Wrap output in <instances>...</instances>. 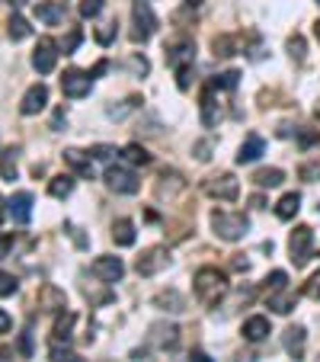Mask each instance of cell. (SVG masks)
Returning <instances> with one entry per match:
<instances>
[{
  "instance_id": "1",
  "label": "cell",
  "mask_w": 320,
  "mask_h": 362,
  "mask_svg": "<svg viewBox=\"0 0 320 362\" xmlns=\"http://www.w3.org/2000/svg\"><path fill=\"white\" fill-rule=\"evenodd\" d=\"M195 298L205 304V308H215V304L228 295V276L218 270V266H202L193 279Z\"/></svg>"
},
{
  "instance_id": "2",
  "label": "cell",
  "mask_w": 320,
  "mask_h": 362,
  "mask_svg": "<svg viewBox=\"0 0 320 362\" xmlns=\"http://www.w3.org/2000/svg\"><path fill=\"white\" fill-rule=\"evenodd\" d=\"M211 227L221 241H240V237L250 231V218L244 212H211Z\"/></svg>"
},
{
  "instance_id": "3",
  "label": "cell",
  "mask_w": 320,
  "mask_h": 362,
  "mask_svg": "<svg viewBox=\"0 0 320 362\" xmlns=\"http://www.w3.org/2000/svg\"><path fill=\"white\" fill-rule=\"evenodd\" d=\"M167 61H170V68L177 71V87H179V90H189V74H193V61H195V45L189 42V39H183V42H177V45H170Z\"/></svg>"
},
{
  "instance_id": "4",
  "label": "cell",
  "mask_w": 320,
  "mask_h": 362,
  "mask_svg": "<svg viewBox=\"0 0 320 362\" xmlns=\"http://www.w3.org/2000/svg\"><path fill=\"white\" fill-rule=\"evenodd\" d=\"M132 23H135V29H132V39H135V42H148V39L157 33V17H154L151 0H135V3H132Z\"/></svg>"
},
{
  "instance_id": "5",
  "label": "cell",
  "mask_w": 320,
  "mask_h": 362,
  "mask_svg": "<svg viewBox=\"0 0 320 362\" xmlns=\"http://www.w3.org/2000/svg\"><path fill=\"white\" fill-rule=\"evenodd\" d=\"M311 250H314V231L308 225H298L288 237V253H292V263L295 266H304L311 260Z\"/></svg>"
},
{
  "instance_id": "6",
  "label": "cell",
  "mask_w": 320,
  "mask_h": 362,
  "mask_svg": "<svg viewBox=\"0 0 320 362\" xmlns=\"http://www.w3.org/2000/svg\"><path fill=\"white\" fill-rule=\"evenodd\" d=\"M106 186L118 196H135L138 189H141V180H138L128 167H109L106 170Z\"/></svg>"
},
{
  "instance_id": "7",
  "label": "cell",
  "mask_w": 320,
  "mask_h": 362,
  "mask_svg": "<svg viewBox=\"0 0 320 362\" xmlns=\"http://www.w3.org/2000/svg\"><path fill=\"white\" fill-rule=\"evenodd\" d=\"M90 273L100 279V282L112 286V282H118V279L125 276V263L118 260V257H112V253H103V257H96V260H93Z\"/></svg>"
},
{
  "instance_id": "8",
  "label": "cell",
  "mask_w": 320,
  "mask_h": 362,
  "mask_svg": "<svg viewBox=\"0 0 320 362\" xmlns=\"http://www.w3.org/2000/svg\"><path fill=\"white\" fill-rule=\"evenodd\" d=\"M205 193L211 199H224V202H234L237 196H240V183H237L234 173H218V177L205 180Z\"/></svg>"
},
{
  "instance_id": "9",
  "label": "cell",
  "mask_w": 320,
  "mask_h": 362,
  "mask_svg": "<svg viewBox=\"0 0 320 362\" xmlns=\"http://www.w3.org/2000/svg\"><path fill=\"white\" fill-rule=\"evenodd\" d=\"M93 90V77L87 74V71H64V77H61V93L64 96H71V100H84L87 93Z\"/></svg>"
},
{
  "instance_id": "10",
  "label": "cell",
  "mask_w": 320,
  "mask_h": 362,
  "mask_svg": "<svg viewBox=\"0 0 320 362\" xmlns=\"http://www.w3.org/2000/svg\"><path fill=\"white\" fill-rule=\"evenodd\" d=\"M58 45H55V39H39V45H35V51H33V68L39 71V74H51L55 71V64H58Z\"/></svg>"
},
{
  "instance_id": "11",
  "label": "cell",
  "mask_w": 320,
  "mask_h": 362,
  "mask_svg": "<svg viewBox=\"0 0 320 362\" xmlns=\"http://www.w3.org/2000/svg\"><path fill=\"white\" fill-rule=\"evenodd\" d=\"M170 263V253H167V247H151V250H144L141 257H138V263H135V270L141 273V276H157L163 266Z\"/></svg>"
},
{
  "instance_id": "12",
  "label": "cell",
  "mask_w": 320,
  "mask_h": 362,
  "mask_svg": "<svg viewBox=\"0 0 320 362\" xmlns=\"http://www.w3.org/2000/svg\"><path fill=\"white\" fill-rule=\"evenodd\" d=\"M39 308L42 311H51V314H61V311H68V295H64V288L58 286H42L39 288Z\"/></svg>"
},
{
  "instance_id": "13",
  "label": "cell",
  "mask_w": 320,
  "mask_h": 362,
  "mask_svg": "<svg viewBox=\"0 0 320 362\" xmlns=\"http://www.w3.org/2000/svg\"><path fill=\"white\" fill-rule=\"evenodd\" d=\"M45 103H48V87H45V84H33L29 90H26L23 103H19V112H23V116H35V112L45 110Z\"/></svg>"
},
{
  "instance_id": "14",
  "label": "cell",
  "mask_w": 320,
  "mask_h": 362,
  "mask_svg": "<svg viewBox=\"0 0 320 362\" xmlns=\"http://www.w3.org/2000/svg\"><path fill=\"white\" fill-rule=\"evenodd\" d=\"M7 212H10V218L17 221V225H26V221L33 218V196L17 193L13 199H7Z\"/></svg>"
},
{
  "instance_id": "15",
  "label": "cell",
  "mask_w": 320,
  "mask_h": 362,
  "mask_svg": "<svg viewBox=\"0 0 320 362\" xmlns=\"http://www.w3.org/2000/svg\"><path fill=\"white\" fill-rule=\"evenodd\" d=\"M202 126L205 128H215L218 126V119H221V106H218V100H215V87L211 84H205V90H202Z\"/></svg>"
},
{
  "instance_id": "16",
  "label": "cell",
  "mask_w": 320,
  "mask_h": 362,
  "mask_svg": "<svg viewBox=\"0 0 320 362\" xmlns=\"http://www.w3.org/2000/svg\"><path fill=\"white\" fill-rule=\"evenodd\" d=\"M35 19L45 26H58L64 23V7H61L58 0H39L35 3Z\"/></svg>"
},
{
  "instance_id": "17",
  "label": "cell",
  "mask_w": 320,
  "mask_h": 362,
  "mask_svg": "<svg viewBox=\"0 0 320 362\" xmlns=\"http://www.w3.org/2000/svg\"><path fill=\"white\" fill-rule=\"evenodd\" d=\"M64 164H68V167L74 170L77 177L93 180V160H90V154L77 151V148H68V151H64Z\"/></svg>"
},
{
  "instance_id": "18",
  "label": "cell",
  "mask_w": 320,
  "mask_h": 362,
  "mask_svg": "<svg viewBox=\"0 0 320 362\" xmlns=\"http://www.w3.org/2000/svg\"><path fill=\"white\" fill-rule=\"evenodd\" d=\"M74 320H77V314L74 311H61L58 314V320H55V327H51V343L55 346H68L71 343V330H74Z\"/></svg>"
},
{
  "instance_id": "19",
  "label": "cell",
  "mask_w": 320,
  "mask_h": 362,
  "mask_svg": "<svg viewBox=\"0 0 320 362\" xmlns=\"http://www.w3.org/2000/svg\"><path fill=\"white\" fill-rule=\"evenodd\" d=\"M151 343L160 346V350H173V346L179 343V327H173V324H154Z\"/></svg>"
},
{
  "instance_id": "20",
  "label": "cell",
  "mask_w": 320,
  "mask_h": 362,
  "mask_svg": "<svg viewBox=\"0 0 320 362\" xmlns=\"http://www.w3.org/2000/svg\"><path fill=\"white\" fill-rule=\"evenodd\" d=\"M263 151H266V141L260 135H250L240 144V151H237V164H253V160L263 157Z\"/></svg>"
},
{
  "instance_id": "21",
  "label": "cell",
  "mask_w": 320,
  "mask_h": 362,
  "mask_svg": "<svg viewBox=\"0 0 320 362\" xmlns=\"http://www.w3.org/2000/svg\"><path fill=\"white\" fill-rule=\"evenodd\" d=\"M244 337L250 340V343H260V340L269 337V318H263V314H256V318H247L244 320Z\"/></svg>"
},
{
  "instance_id": "22",
  "label": "cell",
  "mask_w": 320,
  "mask_h": 362,
  "mask_svg": "<svg viewBox=\"0 0 320 362\" xmlns=\"http://www.w3.org/2000/svg\"><path fill=\"white\" fill-rule=\"evenodd\" d=\"M112 241H116L118 247H132V244H135V221H132V218H118L116 225H112Z\"/></svg>"
},
{
  "instance_id": "23",
  "label": "cell",
  "mask_w": 320,
  "mask_h": 362,
  "mask_svg": "<svg viewBox=\"0 0 320 362\" xmlns=\"http://www.w3.org/2000/svg\"><path fill=\"white\" fill-rule=\"evenodd\" d=\"M304 340H308L304 327H288L285 337H282V343H285V350L295 356V359H304Z\"/></svg>"
},
{
  "instance_id": "24",
  "label": "cell",
  "mask_w": 320,
  "mask_h": 362,
  "mask_svg": "<svg viewBox=\"0 0 320 362\" xmlns=\"http://www.w3.org/2000/svg\"><path fill=\"white\" fill-rule=\"evenodd\" d=\"M298 209H301V196H298V193H285V196H282V199L276 202V215H278L282 221H292V218L298 215Z\"/></svg>"
},
{
  "instance_id": "25",
  "label": "cell",
  "mask_w": 320,
  "mask_h": 362,
  "mask_svg": "<svg viewBox=\"0 0 320 362\" xmlns=\"http://www.w3.org/2000/svg\"><path fill=\"white\" fill-rule=\"evenodd\" d=\"M253 183L263 186V189H272V186L285 183V173H282L278 167H263V170H256V173H253Z\"/></svg>"
},
{
  "instance_id": "26",
  "label": "cell",
  "mask_w": 320,
  "mask_h": 362,
  "mask_svg": "<svg viewBox=\"0 0 320 362\" xmlns=\"http://www.w3.org/2000/svg\"><path fill=\"white\" fill-rule=\"evenodd\" d=\"M122 160L132 164V167H148V164H151V154H148V148H141V144H125V148H122Z\"/></svg>"
},
{
  "instance_id": "27",
  "label": "cell",
  "mask_w": 320,
  "mask_h": 362,
  "mask_svg": "<svg viewBox=\"0 0 320 362\" xmlns=\"http://www.w3.org/2000/svg\"><path fill=\"white\" fill-rule=\"evenodd\" d=\"M7 35L13 39V42H23V39H29V35H33V26L26 23L19 13H13V17L7 19Z\"/></svg>"
},
{
  "instance_id": "28",
  "label": "cell",
  "mask_w": 320,
  "mask_h": 362,
  "mask_svg": "<svg viewBox=\"0 0 320 362\" xmlns=\"http://www.w3.org/2000/svg\"><path fill=\"white\" fill-rule=\"evenodd\" d=\"M48 193L55 196V199H68V196L74 193V177H71V173H58V177H51Z\"/></svg>"
},
{
  "instance_id": "29",
  "label": "cell",
  "mask_w": 320,
  "mask_h": 362,
  "mask_svg": "<svg viewBox=\"0 0 320 362\" xmlns=\"http://www.w3.org/2000/svg\"><path fill=\"white\" fill-rule=\"evenodd\" d=\"M154 304H160L163 311H173V314L186 311V302H183V295H177V292H173V288H170V292H160L157 298H154Z\"/></svg>"
},
{
  "instance_id": "30",
  "label": "cell",
  "mask_w": 320,
  "mask_h": 362,
  "mask_svg": "<svg viewBox=\"0 0 320 362\" xmlns=\"http://www.w3.org/2000/svg\"><path fill=\"white\" fill-rule=\"evenodd\" d=\"M269 308L276 314H288L292 308H295V295L288 292V288H282V292H272L269 295Z\"/></svg>"
},
{
  "instance_id": "31",
  "label": "cell",
  "mask_w": 320,
  "mask_h": 362,
  "mask_svg": "<svg viewBox=\"0 0 320 362\" xmlns=\"http://www.w3.org/2000/svg\"><path fill=\"white\" fill-rule=\"evenodd\" d=\"M0 177L3 180H17V148H7V151L0 154Z\"/></svg>"
},
{
  "instance_id": "32",
  "label": "cell",
  "mask_w": 320,
  "mask_h": 362,
  "mask_svg": "<svg viewBox=\"0 0 320 362\" xmlns=\"http://www.w3.org/2000/svg\"><path fill=\"white\" fill-rule=\"evenodd\" d=\"M237 80H240L237 71H224V74H218L215 80H211V87H215V90H234Z\"/></svg>"
},
{
  "instance_id": "33",
  "label": "cell",
  "mask_w": 320,
  "mask_h": 362,
  "mask_svg": "<svg viewBox=\"0 0 320 362\" xmlns=\"http://www.w3.org/2000/svg\"><path fill=\"white\" fill-rule=\"evenodd\" d=\"M103 7H106V0H80V17L84 19H93V17H100Z\"/></svg>"
},
{
  "instance_id": "34",
  "label": "cell",
  "mask_w": 320,
  "mask_h": 362,
  "mask_svg": "<svg viewBox=\"0 0 320 362\" xmlns=\"http://www.w3.org/2000/svg\"><path fill=\"white\" fill-rule=\"evenodd\" d=\"M48 359H51V362H87V359H80L77 353H71L68 346H51Z\"/></svg>"
},
{
  "instance_id": "35",
  "label": "cell",
  "mask_w": 320,
  "mask_h": 362,
  "mask_svg": "<svg viewBox=\"0 0 320 362\" xmlns=\"http://www.w3.org/2000/svg\"><path fill=\"white\" fill-rule=\"evenodd\" d=\"M266 286H269V295H272V292H282V288H288V273H285V270L269 273V279H266Z\"/></svg>"
},
{
  "instance_id": "36",
  "label": "cell",
  "mask_w": 320,
  "mask_h": 362,
  "mask_svg": "<svg viewBox=\"0 0 320 362\" xmlns=\"http://www.w3.org/2000/svg\"><path fill=\"white\" fill-rule=\"evenodd\" d=\"M19 288V282H17V276H10V273H3L0 270V298H7V295H13Z\"/></svg>"
},
{
  "instance_id": "37",
  "label": "cell",
  "mask_w": 320,
  "mask_h": 362,
  "mask_svg": "<svg viewBox=\"0 0 320 362\" xmlns=\"http://www.w3.org/2000/svg\"><path fill=\"white\" fill-rule=\"evenodd\" d=\"M112 39H116V23H103L100 29H96V42H100V45H109Z\"/></svg>"
},
{
  "instance_id": "38",
  "label": "cell",
  "mask_w": 320,
  "mask_h": 362,
  "mask_svg": "<svg viewBox=\"0 0 320 362\" xmlns=\"http://www.w3.org/2000/svg\"><path fill=\"white\" fill-rule=\"evenodd\" d=\"M304 295H308V298H314V302H320V270L314 273L311 279H308V286H304Z\"/></svg>"
},
{
  "instance_id": "39",
  "label": "cell",
  "mask_w": 320,
  "mask_h": 362,
  "mask_svg": "<svg viewBox=\"0 0 320 362\" xmlns=\"http://www.w3.org/2000/svg\"><path fill=\"white\" fill-rule=\"evenodd\" d=\"M288 51H292V58L295 61H304V39L301 35H292V39H288Z\"/></svg>"
},
{
  "instance_id": "40",
  "label": "cell",
  "mask_w": 320,
  "mask_h": 362,
  "mask_svg": "<svg viewBox=\"0 0 320 362\" xmlns=\"http://www.w3.org/2000/svg\"><path fill=\"white\" fill-rule=\"evenodd\" d=\"M80 39H84V33H80V29H74V33H71L68 39H64V45H61V51H64V55H71V51H74L77 45H80Z\"/></svg>"
},
{
  "instance_id": "41",
  "label": "cell",
  "mask_w": 320,
  "mask_h": 362,
  "mask_svg": "<svg viewBox=\"0 0 320 362\" xmlns=\"http://www.w3.org/2000/svg\"><path fill=\"white\" fill-rule=\"evenodd\" d=\"M90 154H93L96 160H109L112 154H116V148H112V144H96V148H93Z\"/></svg>"
},
{
  "instance_id": "42",
  "label": "cell",
  "mask_w": 320,
  "mask_h": 362,
  "mask_svg": "<svg viewBox=\"0 0 320 362\" xmlns=\"http://www.w3.org/2000/svg\"><path fill=\"white\" fill-rule=\"evenodd\" d=\"M10 327H13V320H10V314L3 311V308H0V334H7Z\"/></svg>"
},
{
  "instance_id": "43",
  "label": "cell",
  "mask_w": 320,
  "mask_h": 362,
  "mask_svg": "<svg viewBox=\"0 0 320 362\" xmlns=\"http://www.w3.org/2000/svg\"><path fill=\"white\" fill-rule=\"evenodd\" d=\"M10 247H13V234H7V237H0V257H3V253H7Z\"/></svg>"
},
{
  "instance_id": "44",
  "label": "cell",
  "mask_w": 320,
  "mask_h": 362,
  "mask_svg": "<svg viewBox=\"0 0 320 362\" xmlns=\"http://www.w3.org/2000/svg\"><path fill=\"white\" fill-rule=\"evenodd\" d=\"M106 68H109V64H106V61H100V64H96V68L90 71V77H100V74H106Z\"/></svg>"
},
{
  "instance_id": "45",
  "label": "cell",
  "mask_w": 320,
  "mask_h": 362,
  "mask_svg": "<svg viewBox=\"0 0 320 362\" xmlns=\"http://www.w3.org/2000/svg\"><path fill=\"white\" fill-rule=\"evenodd\" d=\"M10 212H7V199H3V196H0V225H3V218H7Z\"/></svg>"
},
{
  "instance_id": "46",
  "label": "cell",
  "mask_w": 320,
  "mask_h": 362,
  "mask_svg": "<svg viewBox=\"0 0 320 362\" xmlns=\"http://www.w3.org/2000/svg\"><path fill=\"white\" fill-rule=\"evenodd\" d=\"M189 362H211V359H208V356H205V353H199V350H195V353L189 356Z\"/></svg>"
},
{
  "instance_id": "47",
  "label": "cell",
  "mask_w": 320,
  "mask_h": 362,
  "mask_svg": "<svg viewBox=\"0 0 320 362\" xmlns=\"http://www.w3.org/2000/svg\"><path fill=\"white\" fill-rule=\"evenodd\" d=\"M7 3H10V7H23L26 0H7Z\"/></svg>"
},
{
  "instance_id": "48",
  "label": "cell",
  "mask_w": 320,
  "mask_h": 362,
  "mask_svg": "<svg viewBox=\"0 0 320 362\" xmlns=\"http://www.w3.org/2000/svg\"><path fill=\"white\" fill-rule=\"evenodd\" d=\"M186 3H189V7H202V0H186Z\"/></svg>"
},
{
  "instance_id": "49",
  "label": "cell",
  "mask_w": 320,
  "mask_h": 362,
  "mask_svg": "<svg viewBox=\"0 0 320 362\" xmlns=\"http://www.w3.org/2000/svg\"><path fill=\"white\" fill-rule=\"evenodd\" d=\"M317 119H320V106H317Z\"/></svg>"
},
{
  "instance_id": "50",
  "label": "cell",
  "mask_w": 320,
  "mask_h": 362,
  "mask_svg": "<svg viewBox=\"0 0 320 362\" xmlns=\"http://www.w3.org/2000/svg\"><path fill=\"white\" fill-rule=\"evenodd\" d=\"M317 35H320V23H317Z\"/></svg>"
},
{
  "instance_id": "51",
  "label": "cell",
  "mask_w": 320,
  "mask_h": 362,
  "mask_svg": "<svg viewBox=\"0 0 320 362\" xmlns=\"http://www.w3.org/2000/svg\"><path fill=\"white\" fill-rule=\"evenodd\" d=\"M317 3H320V0H317Z\"/></svg>"
}]
</instances>
